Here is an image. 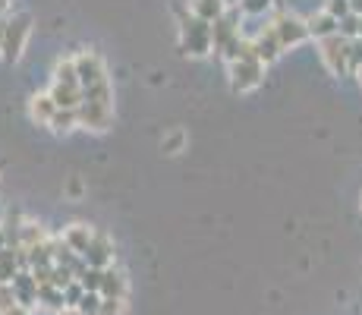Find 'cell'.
<instances>
[{"label": "cell", "mask_w": 362, "mask_h": 315, "mask_svg": "<svg viewBox=\"0 0 362 315\" xmlns=\"http://www.w3.org/2000/svg\"><path fill=\"white\" fill-rule=\"evenodd\" d=\"M79 126L88 132H107L114 123V86L110 79L98 82L92 88H82V101L76 108Z\"/></svg>", "instance_id": "6da1fadb"}, {"label": "cell", "mask_w": 362, "mask_h": 315, "mask_svg": "<svg viewBox=\"0 0 362 315\" xmlns=\"http://www.w3.org/2000/svg\"><path fill=\"white\" fill-rule=\"evenodd\" d=\"M264 69H268V63H262L259 57H255L252 41L246 38L243 51L236 54L233 60H227V79H230L233 95H249V92H255V88H262Z\"/></svg>", "instance_id": "7a4b0ae2"}, {"label": "cell", "mask_w": 362, "mask_h": 315, "mask_svg": "<svg viewBox=\"0 0 362 315\" xmlns=\"http://www.w3.org/2000/svg\"><path fill=\"white\" fill-rule=\"evenodd\" d=\"M211 41H214V54L221 60H233L243 51L246 38H243V25H240V6H227L218 19L211 23Z\"/></svg>", "instance_id": "3957f363"}, {"label": "cell", "mask_w": 362, "mask_h": 315, "mask_svg": "<svg viewBox=\"0 0 362 315\" xmlns=\"http://www.w3.org/2000/svg\"><path fill=\"white\" fill-rule=\"evenodd\" d=\"M180 51L189 54V57H208V54H214L211 23L196 16V13H189V6L180 16Z\"/></svg>", "instance_id": "277c9868"}, {"label": "cell", "mask_w": 362, "mask_h": 315, "mask_svg": "<svg viewBox=\"0 0 362 315\" xmlns=\"http://www.w3.org/2000/svg\"><path fill=\"white\" fill-rule=\"evenodd\" d=\"M51 98L57 101V108H79L82 101V82L76 73V57H60L54 63L51 73Z\"/></svg>", "instance_id": "5b68a950"}, {"label": "cell", "mask_w": 362, "mask_h": 315, "mask_svg": "<svg viewBox=\"0 0 362 315\" xmlns=\"http://www.w3.org/2000/svg\"><path fill=\"white\" fill-rule=\"evenodd\" d=\"M29 38H32V16L29 13H19V16L6 19L4 41H0V57H4L6 63L23 60L25 47H29Z\"/></svg>", "instance_id": "8992f818"}, {"label": "cell", "mask_w": 362, "mask_h": 315, "mask_svg": "<svg viewBox=\"0 0 362 315\" xmlns=\"http://www.w3.org/2000/svg\"><path fill=\"white\" fill-rule=\"evenodd\" d=\"M315 45H318V57H322L325 69H328L331 76H337V79L350 76V54H346L350 38H344V35H328V38L315 41Z\"/></svg>", "instance_id": "52a82bcc"}, {"label": "cell", "mask_w": 362, "mask_h": 315, "mask_svg": "<svg viewBox=\"0 0 362 315\" xmlns=\"http://www.w3.org/2000/svg\"><path fill=\"white\" fill-rule=\"evenodd\" d=\"M271 25H274V32H277V38H281L284 51H293V47L305 45V41L312 38L309 25H305V16H296V13H290V10L274 13V16H271Z\"/></svg>", "instance_id": "ba28073f"}, {"label": "cell", "mask_w": 362, "mask_h": 315, "mask_svg": "<svg viewBox=\"0 0 362 315\" xmlns=\"http://www.w3.org/2000/svg\"><path fill=\"white\" fill-rule=\"evenodd\" d=\"M73 57H76V73H79L82 88H92V86H98V82L110 79L107 63H104V57L95 51V47H82V51L73 54Z\"/></svg>", "instance_id": "9c48e42d"}, {"label": "cell", "mask_w": 362, "mask_h": 315, "mask_svg": "<svg viewBox=\"0 0 362 315\" xmlns=\"http://www.w3.org/2000/svg\"><path fill=\"white\" fill-rule=\"evenodd\" d=\"M249 41H252V51H255V57H259L262 63H274L284 54V45H281V38H277V32H274V25L271 23Z\"/></svg>", "instance_id": "30bf717a"}, {"label": "cell", "mask_w": 362, "mask_h": 315, "mask_svg": "<svg viewBox=\"0 0 362 315\" xmlns=\"http://www.w3.org/2000/svg\"><path fill=\"white\" fill-rule=\"evenodd\" d=\"M82 258H86L88 268H110V265H114V243H110V236L95 234L88 249L82 252Z\"/></svg>", "instance_id": "8fae6325"}, {"label": "cell", "mask_w": 362, "mask_h": 315, "mask_svg": "<svg viewBox=\"0 0 362 315\" xmlns=\"http://www.w3.org/2000/svg\"><path fill=\"white\" fill-rule=\"evenodd\" d=\"M54 114H57V101L51 98V92H35L29 98V120L35 126H51Z\"/></svg>", "instance_id": "7c38bea8"}, {"label": "cell", "mask_w": 362, "mask_h": 315, "mask_svg": "<svg viewBox=\"0 0 362 315\" xmlns=\"http://www.w3.org/2000/svg\"><path fill=\"white\" fill-rule=\"evenodd\" d=\"M10 287H13V297H16L19 306H32L35 299H38V281H35V275H29V271H19L10 281Z\"/></svg>", "instance_id": "4fadbf2b"}, {"label": "cell", "mask_w": 362, "mask_h": 315, "mask_svg": "<svg viewBox=\"0 0 362 315\" xmlns=\"http://www.w3.org/2000/svg\"><path fill=\"white\" fill-rule=\"evenodd\" d=\"M305 25H309V35L315 41L328 38V35H337V19H334L325 6L318 13H312V16H305Z\"/></svg>", "instance_id": "5bb4252c"}, {"label": "cell", "mask_w": 362, "mask_h": 315, "mask_svg": "<svg viewBox=\"0 0 362 315\" xmlns=\"http://www.w3.org/2000/svg\"><path fill=\"white\" fill-rule=\"evenodd\" d=\"M92 240H95V230L88 227V224H69V227L64 230V246L79 252V256L88 249V243Z\"/></svg>", "instance_id": "9a60e30c"}, {"label": "cell", "mask_w": 362, "mask_h": 315, "mask_svg": "<svg viewBox=\"0 0 362 315\" xmlns=\"http://www.w3.org/2000/svg\"><path fill=\"white\" fill-rule=\"evenodd\" d=\"M186 6H189V13H196V16L214 23V19H218L230 4H227V0H186Z\"/></svg>", "instance_id": "2e32d148"}, {"label": "cell", "mask_w": 362, "mask_h": 315, "mask_svg": "<svg viewBox=\"0 0 362 315\" xmlns=\"http://www.w3.org/2000/svg\"><path fill=\"white\" fill-rule=\"evenodd\" d=\"M101 297H127V277L123 271H114V268H104L101 275Z\"/></svg>", "instance_id": "e0dca14e"}, {"label": "cell", "mask_w": 362, "mask_h": 315, "mask_svg": "<svg viewBox=\"0 0 362 315\" xmlns=\"http://www.w3.org/2000/svg\"><path fill=\"white\" fill-rule=\"evenodd\" d=\"M76 126H79V114H76V108H57V114H54V120L47 130L57 132V136H66V132H73Z\"/></svg>", "instance_id": "ac0fdd59"}, {"label": "cell", "mask_w": 362, "mask_h": 315, "mask_svg": "<svg viewBox=\"0 0 362 315\" xmlns=\"http://www.w3.org/2000/svg\"><path fill=\"white\" fill-rule=\"evenodd\" d=\"M236 6H240V13H246V16H262V13H268L271 6H274V0H236Z\"/></svg>", "instance_id": "d6986e66"}, {"label": "cell", "mask_w": 362, "mask_h": 315, "mask_svg": "<svg viewBox=\"0 0 362 315\" xmlns=\"http://www.w3.org/2000/svg\"><path fill=\"white\" fill-rule=\"evenodd\" d=\"M98 315H127V297H104Z\"/></svg>", "instance_id": "ffe728a7"}, {"label": "cell", "mask_w": 362, "mask_h": 315, "mask_svg": "<svg viewBox=\"0 0 362 315\" xmlns=\"http://www.w3.org/2000/svg\"><path fill=\"white\" fill-rule=\"evenodd\" d=\"M337 35H344V38H359V16L356 13H346L344 19L337 23Z\"/></svg>", "instance_id": "44dd1931"}, {"label": "cell", "mask_w": 362, "mask_h": 315, "mask_svg": "<svg viewBox=\"0 0 362 315\" xmlns=\"http://www.w3.org/2000/svg\"><path fill=\"white\" fill-rule=\"evenodd\" d=\"M101 275H104V268H88L86 265V271L79 275V284L86 290H101Z\"/></svg>", "instance_id": "7402d4cb"}, {"label": "cell", "mask_w": 362, "mask_h": 315, "mask_svg": "<svg viewBox=\"0 0 362 315\" xmlns=\"http://www.w3.org/2000/svg\"><path fill=\"white\" fill-rule=\"evenodd\" d=\"M346 54H350V76H356L359 67H362V38H350Z\"/></svg>", "instance_id": "603a6c76"}, {"label": "cell", "mask_w": 362, "mask_h": 315, "mask_svg": "<svg viewBox=\"0 0 362 315\" xmlns=\"http://www.w3.org/2000/svg\"><path fill=\"white\" fill-rule=\"evenodd\" d=\"M325 10H328L331 16L337 19V23L346 16V13H353V10H350V0H325Z\"/></svg>", "instance_id": "cb8c5ba5"}, {"label": "cell", "mask_w": 362, "mask_h": 315, "mask_svg": "<svg viewBox=\"0 0 362 315\" xmlns=\"http://www.w3.org/2000/svg\"><path fill=\"white\" fill-rule=\"evenodd\" d=\"M180 145H183V132H173V136L164 142V149H170V155H177Z\"/></svg>", "instance_id": "d4e9b609"}, {"label": "cell", "mask_w": 362, "mask_h": 315, "mask_svg": "<svg viewBox=\"0 0 362 315\" xmlns=\"http://www.w3.org/2000/svg\"><path fill=\"white\" fill-rule=\"evenodd\" d=\"M4 315H29V309H25V306H19V303H16V306H13V309H6Z\"/></svg>", "instance_id": "484cf974"}, {"label": "cell", "mask_w": 362, "mask_h": 315, "mask_svg": "<svg viewBox=\"0 0 362 315\" xmlns=\"http://www.w3.org/2000/svg\"><path fill=\"white\" fill-rule=\"evenodd\" d=\"M60 315H88V312H86V309H79V306H66V309L60 312Z\"/></svg>", "instance_id": "4316f807"}, {"label": "cell", "mask_w": 362, "mask_h": 315, "mask_svg": "<svg viewBox=\"0 0 362 315\" xmlns=\"http://www.w3.org/2000/svg\"><path fill=\"white\" fill-rule=\"evenodd\" d=\"M6 10H10V0H0V16H4Z\"/></svg>", "instance_id": "83f0119b"}, {"label": "cell", "mask_w": 362, "mask_h": 315, "mask_svg": "<svg viewBox=\"0 0 362 315\" xmlns=\"http://www.w3.org/2000/svg\"><path fill=\"white\" fill-rule=\"evenodd\" d=\"M4 25H6V19H0V41H4Z\"/></svg>", "instance_id": "f1b7e54d"}, {"label": "cell", "mask_w": 362, "mask_h": 315, "mask_svg": "<svg viewBox=\"0 0 362 315\" xmlns=\"http://www.w3.org/2000/svg\"><path fill=\"white\" fill-rule=\"evenodd\" d=\"M4 243H6V234H4V230H0V249H4Z\"/></svg>", "instance_id": "f546056e"}, {"label": "cell", "mask_w": 362, "mask_h": 315, "mask_svg": "<svg viewBox=\"0 0 362 315\" xmlns=\"http://www.w3.org/2000/svg\"><path fill=\"white\" fill-rule=\"evenodd\" d=\"M356 79H359V86H362V67H359V73H356Z\"/></svg>", "instance_id": "4dcf8cb0"}, {"label": "cell", "mask_w": 362, "mask_h": 315, "mask_svg": "<svg viewBox=\"0 0 362 315\" xmlns=\"http://www.w3.org/2000/svg\"><path fill=\"white\" fill-rule=\"evenodd\" d=\"M359 38H362V16H359Z\"/></svg>", "instance_id": "1f68e13d"}, {"label": "cell", "mask_w": 362, "mask_h": 315, "mask_svg": "<svg viewBox=\"0 0 362 315\" xmlns=\"http://www.w3.org/2000/svg\"><path fill=\"white\" fill-rule=\"evenodd\" d=\"M359 205H362V202H359Z\"/></svg>", "instance_id": "d6a6232c"}]
</instances>
